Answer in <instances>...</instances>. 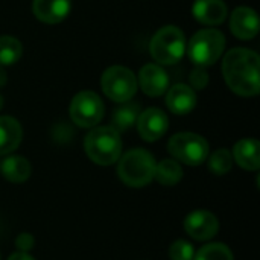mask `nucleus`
<instances>
[{
  "label": "nucleus",
  "mask_w": 260,
  "mask_h": 260,
  "mask_svg": "<svg viewBox=\"0 0 260 260\" xmlns=\"http://www.w3.org/2000/svg\"><path fill=\"white\" fill-rule=\"evenodd\" d=\"M168 149L171 155L189 166H198L209 157V143L204 137L193 133H178L171 137Z\"/></svg>",
  "instance_id": "obj_6"
},
{
  "label": "nucleus",
  "mask_w": 260,
  "mask_h": 260,
  "mask_svg": "<svg viewBox=\"0 0 260 260\" xmlns=\"http://www.w3.org/2000/svg\"><path fill=\"white\" fill-rule=\"evenodd\" d=\"M8 260H35L29 253H21V251H18V253H14L11 257Z\"/></svg>",
  "instance_id": "obj_27"
},
{
  "label": "nucleus",
  "mask_w": 260,
  "mask_h": 260,
  "mask_svg": "<svg viewBox=\"0 0 260 260\" xmlns=\"http://www.w3.org/2000/svg\"><path fill=\"white\" fill-rule=\"evenodd\" d=\"M34 236L29 233H21L17 236L15 239V247L21 251V253H29L34 247Z\"/></svg>",
  "instance_id": "obj_26"
},
{
  "label": "nucleus",
  "mask_w": 260,
  "mask_h": 260,
  "mask_svg": "<svg viewBox=\"0 0 260 260\" xmlns=\"http://www.w3.org/2000/svg\"><path fill=\"white\" fill-rule=\"evenodd\" d=\"M222 75L229 87L241 96H256L260 90L259 55L253 50L232 49L222 61Z\"/></svg>",
  "instance_id": "obj_1"
},
{
  "label": "nucleus",
  "mask_w": 260,
  "mask_h": 260,
  "mask_svg": "<svg viewBox=\"0 0 260 260\" xmlns=\"http://www.w3.org/2000/svg\"><path fill=\"white\" fill-rule=\"evenodd\" d=\"M184 230L197 241H209L216 236L219 222L209 210H193L184 219Z\"/></svg>",
  "instance_id": "obj_9"
},
{
  "label": "nucleus",
  "mask_w": 260,
  "mask_h": 260,
  "mask_svg": "<svg viewBox=\"0 0 260 260\" xmlns=\"http://www.w3.org/2000/svg\"><path fill=\"white\" fill-rule=\"evenodd\" d=\"M2 107H3V98L0 96V108H2Z\"/></svg>",
  "instance_id": "obj_29"
},
{
  "label": "nucleus",
  "mask_w": 260,
  "mask_h": 260,
  "mask_svg": "<svg viewBox=\"0 0 260 260\" xmlns=\"http://www.w3.org/2000/svg\"><path fill=\"white\" fill-rule=\"evenodd\" d=\"M236 163L247 171H257L260 168V145L254 139H244L233 148L232 155Z\"/></svg>",
  "instance_id": "obj_16"
},
{
  "label": "nucleus",
  "mask_w": 260,
  "mask_h": 260,
  "mask_svg": "<svg viewBox=\"0 0 260 260\" xmlns=\"http://www.w3.org/2000/svg\"><path fill=\"white\" fill-rule=\"evenodd\" d=\"M139 84L145 94L157 98L166 93L169 87V76L160 66L146 64L139 73Z\"/></svg>",
  "instance_id": "obj_11"
},
{
  "label": "nucleus",
  "mask_w": 260,
  "mask_h": 260,
  "mask_svg": "<svg viewBox=\"0 0 260 260\" xmlns=\"http://www.w3.org/2000/svg\"><path fill=\"white\" fill-rule=\"evenodd\" d=\"M32 8L38 20L47 24H55L69 15L70 0H34Z\"/></svg>",
  "instance_id": "obj_13"
},
{
  "label": "nucleus",
  "mask_w": 260,
  "mask_h": 260,
  "mask_svg": "<svg viewBox=\"0 0 260 260\" xmlns=\"http://www.w3.org/2000/svg\"><path fill=\"white\" fill-rule=\"evenodd\" d=\"M139 114H140V105L126 101V104L117 107V108L113 111L111 128L116 129V131L120 134V133L129 129V128L137 122Z\"/></svg>",
  "instance_id": "obj_19"
},
{
  "label": "nucleus",
  "mask_w": 260,
  "mask_h": 260,
  "mask_svg": "<svg viewBox=\"0 0 260 260\" xmlns=\"http://www.w3.org/2000/svg\"><path fill=\"white\" fill-rule=\"evenodd\" d=\"M23 131L20 123L9 116L0 117V155L11 154L21 142Z\"/></svg>",
  "instance_id": "obj_17"
},
{
  "label": "nucleus",
  "mask_w": 260,
  "mask_h": 260,
  "mask_svg": "<svg viewBox=\"0 0 260 260\" xmlns=\"http://www.w3.org/2000/svg\"><path fill=\"white\" fill-rule=\"evenodd\" d=\"M104 116V104L93 91L78 93L70 105V117L81 128H91L101 122Z\"/></svg>",
  "instance_id": "obj_8"
},
{
  "label": "nucleus",
  "mask_w": 260,
  "mask_h": 260,
  "mask_svg": "<svg viewBox=\"0 0 260 260\" xmlns=\"http://www.w3.org/2000/svg\"><path fill=\"white\" fill-rule=\"evenodd\" d=\"M186 50L184 34L175 26L161 27L151 40L149 52L152 58L165 66L178 62Z\"/></svg>",
  "instance_id": "obj_4"
},
{
  "label": "nucleus",
  "mask_w": 260,
  "mask_h": 260,
  "mask_svg": "<svg viewBox=\"0 0 260 260\" xmlns=\"http://www.w3.org/2000/svg\"><path fill=\"white\" fill-rule=\"evenodd\" d=\"M207 82H209V75H207V72L203 69V67H197L193 72H192V75H190V84L195 87V88H204L206 85H207Z\"/></svg>",
  "instance_id": "obj_25"
},
{
  "label": "nucleus",
  "mask_w": 260,
  "mask_h": 260,
  "mask_svg": "<svg viewBox=\"0 0 260 260\" xmlns=\"http://www.w3.org/2000/svg\"><path fill=\"white\" fill-rule=\"evenodd\" d=\"M21 43L9 35L0 37V66H11L21 56Z\"/></svg>",
  "instance_id": "obj_21"
},
{
  "label": "nucleus",
  "mask_w": 260,
  "mask_h": 260,
  "mask_svg": "<svg viewBox=\"0 0 260 260\" xmlns=\"http://www.w3.org/2000/svg\"><path fill=\"white\" fill-rule=\"evenodd\" d=\"M166 104L172 113L187 114L197 105V94L192 90V87H189L186 84H177L168 91Z\"/></svg>",
  "instance_id": "obj_14"
},
{
  "label": "nucleus",
  "mask_w": 260,
  "mask_h": 260,
  "mask_svg": "<svg viewBox=\"0 0 260 260\" xmlns=\"http://www.w3.org/2000/svg\"><path fill=\"white\" fill-rule=\"evenodd\" d=\"M137 129L143 140L146 142H155L160 137L165 136L169 126V120L165 111L160 108H149L145 110L142 114H139L137 119Z\"/></svg>",
  "instance_id": "obj_10"
},
{
  "label": "nucleus",
  "mask_w": 260,
  "mask_h": 260,
  "mask_svg": "<svg viewBox=\"0 0 260 260\" xmlns=\"http://www.w3.org/2000/svg\"><path fill=\"white\" fill-rule=\"evenodd\" d=\"M233 166V157L227 149H218L209 158V169L216 175L227 174Z\"/></svg>",
  "instance_id": "obj_23"
},
{
  "label": "nucleus",
  "mask_w": 260,
  "mask_h": 260,
  "mask_svg": "<svg viewBox=\"0 0 260 260\" xmlns=\"http://www.w3.org/2000/svg\"><path fill=\"white\" fill-rule=\"evenodd\" d=\"M154 178L163 186H174L183 178V169L177 160H163L155 165Z\"/></svg>",
  "instance_id": "obj_20"
},
{
  "label": "nucleus",
  "mask_w": 260,
  "mask_h": 260,
  "mask_svg": "<svg viewBox=\"0 0 260 260\" xmlns=\"http://www.w3.org/2000/svg\"><path fill=\"white\" fill-rule=\"evenodd\" d=\"M104 93L114 102H126L137 91V79L134 73L120 66H114L105 70L101 78Z\"/></svg>",
  "instance_id": "obj_7"
},
{
  "label": "nucleus",
  "mask_w": 260,
  "mask_h": 260,
  "mask_svg": "<svg viewBox=\"0 0 260 260\" xmlns=\"http://www.w3.org/2000/svg\"><path fill=\"white\" fill-rule=\"evenodd\" d=\"M84 148L91 161L101 166H110L120 158L122 154L120 134L111 126L94 128L87 134Z\"/></svg>",
  "instance_id": "obj_2"
},
{
  "label": "nucleus",
  "mask_w": 260,
  "mask_h": 260,
  "mask_svg": "<svg viewBox=\"0 0 260 260\" xmlns=\"http://www.w3.org/2000/svg\"><path fill=\"white\" fill-rule=\"evenodd\" d=\"M193 15L203 24H221L227 17V6L222 0H197Z\"/></svg>",
  "instance_id": "obj_15"
},
{
  "label": "nucleus",
  "mask_w": 260,
  "mask_h": 260,
  "mask_svg": "<svg viewBox=\"0 0 260 260\" xmlns=\"http://www.w3.org/2000/svg\"><path fill=\"white\" fill-rule=\"evenodd\" d=\"M232 32L241 40H250L259 32V18L254 9L251 8H238L232 14L230 21Z\"/></svg>",
  "instance_id": "obj_12"
},
{
  "label": "nucleus",
  "mask_w": 260,
  "mask_h": 260,
  "mask_svg": "<svg viewBox=\"0 0 260 260\" xmlns=\"http://www.w3.org/2000/svg\"><path fill=\"white\" fill-rule=\"evenodd\" d=\"M155 158L146 149H131L119 161L117 174L129 187H143L154 180Z\"/></svg>",
  "instance_id": "obj_3"
},
{
  "label": "nucleus",
  "mask_w": 260,
  "mask_h": 260,
  "mask_svg": "<svg viewBox=\"0 0 260 260\" xmlns=\"http://www.w3.org/2000/svg\"><path fill=\"white\" fill-rule=\"evenodd\" d=\"M193 260H235L233 253L224 244H209L204 245L195 256Z\"/></svg>",
  "instance_id": "obj_22"
},
{
  "label": "nucleus",
  "mask_w": 260,
  "mask_h": 260,
  "mask_svg": "<svg viewBox=\"0 0 260 260\" xmlns=\"http://www.w3.org/2000/svg\"><path fill=\"white\" fill-rule=\"evenodd\" d=\"M0 172L11 183H23L30 177V163L24 157L11 155L0 161Z\"/></svg>",
  "instance_id": "obj_18"
},
{
  "label": "nucleus",
  "mask_w": 260,
  "mask_h": 260,
  "mask_svg": "<svg viewBox=\"0 0 260 260\" xmlns=\"http://www.w3.org/2000/svg\"><path fill=\"white\" fill-rule=\"evenodd\" d=\"M6 84V72L3 70V66H0V88Z\"/></svg>",
  "instance_id": "obj_28"
},
{
  "label": "nucleus",
  "mask_w": 260,
  "mask_h": 260,
  "mask_svg": "<svg viewBox=\"0 0 260 260\" xmlns=\"http://www.w3.org/2000/svg\"><path fill=\"white\" fill-rule=\"evenodd\" d=\"M193 256H195V251H193L192 244L183 239L175 241L169 248L171 260H193Z\"/></svg>",
  "instance_id": "obj_24"
},
{
  "label": "nucleus",
  "mask_w": 260,
  "mask_h": 260,
  "mask_svg": "<svg viewBox=\"0 0 260 260\" xmlns=\"http://www.w3.org/2000/svg\"><path fill=\"white\" fill-rule=\"evenodd\" d=\"M225 47L224 35L216 29H203L197 32L189 41V58L198 66L206 67L215 64Z\"/></svg>",
  "instance_id": "obj_5"
}]
</instances>
